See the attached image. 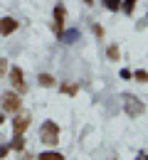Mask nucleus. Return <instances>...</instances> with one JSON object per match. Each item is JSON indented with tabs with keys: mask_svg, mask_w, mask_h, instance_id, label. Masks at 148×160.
Wrapping results in <instances>:
<instances>
[{
	"mask_svg": "<svg viewBox=\"0 0 148 160\" xmlns=\"http://www.w3.org/2000/svg\"><path fill=\"white\" fill-rule=\"evenodd\" d=\"M10 148H13V150H22V148H25V138H22V133H15V138H13V143H10Z\"/></svg>",
	"mask_w": 148,
	"mask_h": 160,
	"instance_id": "obj_8",
	"label": "nucleus"
},
{
	"mask_svg": "<svg viewBox=\"0 0 148 160\" xmlns=\"http://www.w3.org/2000/svg\"><path fill=\"white\" fill-rule=\"evenodd\" d=\"M133 5H136V0H126V2H124V10H126L128 15L133 12Z\"/></svg>",
	"mask_w": 148,
	"mask_h": 160,
	"instance_id": "obj_16",
	"label": "nucleus"
},
{
	"mask_svg": "<svg viewBox=\"0 0 148 160\" xmlns=\"http://www.w3.org/2000/svg\"><path fill=\"white\" fill-rule=\"evenodd\" d=\"M5 69H8V62H5V59H3V57H0V74H3Z\"/></svg>",
	"mask_w": 148,
	"mask_h": 160,
	"instance_id": "obj_18",
	"label": "nucleus"
},
{
	"mask_svg": "<svg viewBox=\"0 0 148 160\" xmlns=\"http://www.w3.org/2000/svg\"><path fill=\"white\" fill-rule=\"evenodd\" d=\"M27 126H30V116H27V113H20V116L13 118V131H15V133H25Z\"/></svg>",
	"mask_w": 148,
	"mask_h": 160,
	"instance_id": "obj_5",
	"label": "nucleus"
},
{
	"mask_svg": "<svg viewBox=\"0 0 148 160\" xmlns=\"http://www.w3.org/2000/svg\"><path fill=\"white\" fill-rule=\"evenodd\" d=\"M3 108H5V111H20V96H18V94H15V91H5V94H3Z\"/></svg>",
	"mask_w": 148,
	"mask_h": 160,
	"instance_id": "obj_3",
	"label": "nucleus"
},
{
	"mask_svg": "<svg viewBox=\"0 0 148 160\" xmlns=\"http://www.w3.org/2000/svg\"><path fill=\"white\" fill-rule=\"evenodd\" d=\"M84 2H86V5H91V2H94V0H84Z\"/></svg>",
	"mask_w": 148,
	"mask_h": 160,
	"instance_id": "obj_20",
	"label": "nucleus"
},
{
	"mask_svg": "<svg viewBox=\"0 0 148 160\" xmlns=\"http://www.w3.org/2000/svg\"><path fill=\"white\" fill-rule=\"evenodd\" d=\"M10 81H13V86H15L20 94L27 91V86H25V81H22V69L20 67H13V69H10Z\"/></svg>",
	"mask_w": 148,
	"mask_h": 160,
	"instance_id": "obj_4",
	"label": "nucleus"
},
{
	"mask_svg": "<svg viewBox=\"0 0 148 160\" xmlns=\"http://www.w3.org/2000/svg\"><path fill=\"white\" fill-rule=\"evenodd\" d=\"M106 54H109V59H111V62H119V57H121V52H119L116 44H111V47L106 49Z\"/></svg>",
	"mask_w": 148,
	"mask_h": 160,
	"instance_id": "obj_10",
	"label": "nucleus"
},
{
	"mask_svg": "<svg viewBox=\"0 0 148 160\" xmlns=\"http://www.w3.org/2000/svg\"><path fill=\"white\" fill-rule=\"evenodd\" d=\"M3 123H5V116H3V113H0V126H3Z\"/></svg>",
	"mask_w": 148,
	"mask_h": 160,
	"instance_id": "obj_19",
	"label": "nucleus"
},
{
	"mask_svg": "<svg viewBox=\"0 0 148 160\" xmlns=\"http://www.w3.org/2000/svg\"><path fill=\"white\" fill-rule=\"evenodd\" d=\"M18 25H20V22L13 20V18H3V20H0V35H13V32L18 30Z\"/></svg>",
	"mask_w": 148,
	"mask_h": 160,
	"instance_id": "obj_6",
	"label": "nucleus"
},
{
	"mask_svg": "<svg viewBox=\"0 0 148 160\" xmlns=\"http://www.w3.org/2000/svg\"><path fill=\"white\" fill-rule=\"evenodd\" d=\"M91 30H94V35H96V37H104V27H101V25H94Z\"/></svg>",
	"mask_w": 148,
	"mask_h": 160,
	"instance_id": "obj_17",
	"label": "nucleus"
},
{
	"mask_svg": "<svg viewBox=\"0 0 148 160\" xmlns=\"http://www.w3.org/2000/svg\"><path fill=\"white\" fill-rule=\"evenodd\" d=\"M79 37V30H69V32H62L59 35V40H64V42H74Z\"/></svg>",
	"mask_w": 148,
	"mask_h": 160,
	"instance_id": "obj_9",
	"label": "nucleus"
},
{
	"mask_svg": "<svg viewBox=\"0 0 148 160\" xmlns=\"http://www.w3.org/2000/svg\"><path fill=\"white\" fill-rule=\"evenodd\" d=\"M40 84H42V86H54V77H52V74H40Z\"/></svg>",
	"mask_w": 148,
	"mask_h": 160,
	"instance_id": "obj_12",
	"label": "nucleus"
},
{
	"mask_svg": "<svg viewBox=\"0 0 148 160\" xmlns=\"http://www.w3.org/2000/svg\"><path fill=\"white\" fill-rule=\"evenodd\" d=\"M62 30H64V8L57 5V8H54V32L62 35Z\"/></svg>",
	"mask_w": 148,
	"mask_h": 160,
	"instance_id": "obj_7",
	"label": "nucleus"
},
{
	"mask_svg": "<svg viewBox=\"0 0 148 160\" xmlns=\"http://www.w3.org/2000/svg\"><path fill=\"white\" fill-rule=\"evenodd\" d=\"M124 106H126V113L131 118H136V116H141V113L146 111V106H143L138 99H133L131 94H124Z\"/></svg>",
	"mask_w": 148,
	"mask_h": 160,
	"instance_id": "obj_2",
	"label": "nucleus"
},
{
	"mask_svg": "<svg viewBox=\"0 0 148 160\" xmlns=\"http://www.w3.org/2000/svg\"><path fill=\"white\" fill-rule=\"evenodd\" d=\"M62 91L69 94V96H74V94L79 91V86H77V84H62Z\"/></svg>",
	"mask_w": 148,
	"mask_h": 160,
	"instance_id": "obj_14",
	"label": "nucleus"
},
{
	"mask_svg": "<svg viewBox=\"0 0 148 160\" xmlns=\"http://www.w3.org/2000/svg\"><path fill=\"white\" fill-rule=\"evenodd\" d=\"M40 140L44 145H57L59 143V126L54 121H44L40 128Z\"/></svg>",
	"mask_w": 148,
	"mask_h": 160,
	"instance_id": "obj_1",
	"label": "nucleus"
},
{
	"mask_svg": "<svg viewBox=\"0 0 148 160\" xmlns=\"http://www.w3.org/2000/svg\"><path fill=\"white\" fill-rule=\"evenodd\" d=\"M104 5L111 10V12H119V8H121V0H104Z\"/></svg>",
	"mask_w": 148,
	"mask_h": 160,
	"instance_id": "obj_13",
	"label": "nucleus"
},
{
	"mask_svg": "<svg viewBox=\"0 0 148 160\" xmlns=\"http://www.w3.org/2000/svg\"><path fill=\"white\" fill-rule=\"evenodd\" d=\"M133 77H136L138 81H143V84H146V81H148V72H143V69H141V72H136Z\"/></svg>",
	"mask_w": 148,
	"mask_h": 160,
	"instance_id": "obj_15",
	"label": "nucleus"
},
{
	"mask_svg": "<svg viewBox=\"0 0 148 160\" xmlns=\"http://www.w3.org/2000/svg\"><path fill=\"white\" fill-rule=\"evenodd\" d=\"M40 160H64V155H62V153H52V150H49V153H40Z\"/></svg>",
	"mask_w": 148,
	"mask_h": 160,
	"instance_id": "obj_11",
	"label": "nucleus"
}]
</instances>
